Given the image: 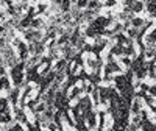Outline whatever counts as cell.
Listing matches in <instances>:
<instances>
[{"label":"cell","mask_w":156,"mask_h":131,"mask_svg":"<svg viewBox=\"0 0 156 131\" xmlns=\"http://www.w3.org/2000/svg\"><path fill=\"white\" fill-rule=\"evenodd\" d=\"M23 39L27 44H34V42H42V39L45 36V33L42 30H33V28H27L23 33Z\"/></svg>","instance_id":"obj_1"},{"label":"cell","mask_w":156,"mask_h":131,"mask_svg":"<svg viewBox=\"0 0 156 131\" xmlns=\"http://www.w3.org/2000/svg\"><path fill=\"white\" fill-rule=\"evenodd\" d=\"M111 94H112V86H98V98H100V104L108 108L109 100H111Z\"/></svg>","instance_id":"obj_2"},{"label":"cell","mask_w":156,"mask_h":131,"mask_svg":"<svg viewBox=\"0 0 156 131\" xmlns=\"http://www.w3.org/2000/svg\"><path fill=\"white\" fill-rule=\"evenodd\" d=\"M6 97H8L9 103H11V106H19V101H20V97H22V89L12 86L8 90V95Z\"/></svg>","instance_id":"obj_3"},{"label":"cell","mask_w":156,"mask_h":131,"mask_svg":"<svg viewBox=\"0 0 156 131\" xmlns=\"http://www.w3.org/2000/svg\"><path fill=\"white\" fill-rule=\"evenodd\" d=\"M97 117H98V114H97L94 109H90V111H87V112H86L84 119H86V125H87V128H89V129H95V128L98 126V120H97Z\"/></svg>","instance_id":"obj_4"},{"label":"cell","mask_w":156,"mask_h":131,"mask_svg":"<svg viewBox=\"0 0 156 131\" xmlns=\"http://www.w3.org/2000/svg\"><path fill=\"white\" fill-rule=\"evenodd\" d=\"M30 28L45 31V28H47V20H45L44 17H41V16H36V17L31 20V27H30Z\"/></svg>","instance_id":"obj_5"},{"label":"cell","mask_w":156,"mask_h":131,"mask_svg":"<svg viewBox=\"0 0 156 131\" xmlns=\"http://www.w3.org/2000/svg\"><path fill=\"white\" fill-rule=\"evenodd\" d=\"M101 8H103V2H101V0H89V3H87V9L94 11L95 14H100Z\"/></svg>","instance_id":"obj_6"},{"label":"cell","mask_w":156,"mask_h":131,"mask_svg":"<svg viewBox=\"0 0 156 131\" xmlns=\"http://www.w3.org/2000/svg\"><path fill=\"white\" fill-rule=\"evenodd\" d=\"M139 131H154V122L150 120V119L142 120V123L139 126Z\"/></svg>","instance_id":"obj_7"},{"label":"cell","mask_w":156,"mask_h":131,"mask_svg":"<svg viewBox=\"0 0 156 131\" xmlns=\"http://www.w3.org/2000/svg\"><path fill=\"white\" fill-rule=\"evenodd\" d=\"M0 89L5 90V92H8V90L11 89V80H9V76H8V75L0 76Z\"/></svg>","instance_id":"obj_8"},{"label":"cell","mask_w":156,"mask_h":131,"mask_svg":"<svg viewBox=\"0 0 156 131\" xmlns=\"http://www.w3.org/2000/svg\"><path fill=\"white\" fill-rule=\"evenodd\" d=\"M109 53H111L112 56L122 58V56H123V47L119 45V44H112V45H111V50H109Z\"/></svg>","instance_id":"obj_9"},{"label":"cell","mask_w":156,"mask_h":131,"mask_svg":"<svg viewBox=\"0 0 156 131\" xmlns=\"http://www.w3.org/2000/svg\"><path fill=\"white\" fill-rule=\"evenodd\" d=\"M9 106H11V103H9L8 97L0 95V111H3V112H11Z\"/></svg>","instance_id":"obj_10"},{"label":"cell","mask_w":156,"mask_h":131,"mask_svg":"<svg viewBox=\"0 0 156 131\" xmlns=\"http://www.w3.org/2000/svg\"><path fill=\"white\" fill-rule=\"evenodd\" d=\"M131 9H133L134 14H139V12L145 11V3L142 2V0H136V2L133 3V6H131Z\"/></svg>","instance_id":"obj_11"},{"label":"cell","mask_w":156,"mask_h":131,"mask_svg":"<svg viewBox=\"0 0 156 131\" xmlns=\"http://www.w3.org/2000/svg\"><path fill=\"white\" fill-rule=\"evenodd\" d=\"M145 11L148 12L150 19H156V3H147L145 5Z\"/></svg>","instance_id":"obj_12"},{"label":"cell","mask_w":156,"mask_h":131,"mask_svg":"<svg viewBox=\"0 0 156 131\" xmlns=\"http://www.w3.org/2000/svg\"><path fill=\"white\" fill-rule=\"evenodd\" d=\"M144 22H145V19L137 17V16H134L131 20H129V23H131V27H134V28H140L142 25H144Z\"/></svg>","instance_id":"obj_13"},{"label":"cell","mask_w":156,"mask_h":131,"mask_svg":"<svg viewBox=\"0 0 156 131\" xmlns=\"http://www.w3.org/2000/svg\"><path fill=\"white\" fill-rule=\"evenodd\" d=\"M25 14H27L28 17H31V19H34V17L37 16V9H36V6H28L27 11H25Z\"/></svg>","instance_id":"obj_14"},{"label":"cell","mask_w":156,"mask_h":131,"mask_svg":"<svg viewBox=\"0 0 156 131\" xmlns=\"http://www.w3.org/2000/svg\"><path fill=\"white\" fill-rule=\"evenodd\" d=\"M47 128H48V131H59V126H58V123L55 120H50L48 125H47Z\"/></svg>","instance_id":"obj_15"},{"label":"cell","mask_w":156,"mask_h":131,"mask_svg":"<svg viewBox=\"0 0 156 131\" xmlns=\"http://www.w3.org/2000/svg\"><path fill=\"white\" fill-rule=\"evenodd\" d=\"M36 9H37V14H44V12L48 9V5H45V3H39V5L36 6Z\"/></svg>","instance_id":"obj_16"},{"label":"cell","mask_w":156,"mask_h":131,"mask_svg":"<svg viewBox=\"0 0 156 131\" xmlns=\"http://www.w3.org/2000/svg\"><path fill=\"white\" fill-rule=\"evenodd\" d=\"M147 94L156 98V83H154V84H150V86H148V90H147Z\"/></svg>","instance_id":"obj_17"},{"label":"cell","mask_w":156,"mask_h":131,"mask_svg":"<svg viewBox=\"0 0 156 131\" xmlns=\"http://www.w3.org/2000/svg\"><path fill=\"white\" fill-rule=\"evenodd\" d=\"M115 5H117V0H105V2H103V6L105 8H112Z\"/></svg>","instance_id":"obj_18"},{"label":"cell","mask_w":156,"mask_h":131,"mask_svg":"<svg viewBox=\"0 0 156 131\" xmlns=\"http://www.w3.org/2000/svg\"><path fill=\"white\" fill-rule=\"evenodd\" d=\"M134 2H136V0H123V6L125 8H131Z\"/></svg>","instance_id":"obj_19"},{"label":"cell","mask_w":156,"mask_h":131,"mask_svg":"<svg viewBox=\"0 0 156 131\" xmlns=\"http://www.w3.org/2000/svg\"><path fill=\"white\" fill-rule=\"evenodd\" d=\"M5 75H6V67L2 66V67H0V76H5Z\"/></svg>","instance_id":"obj_20"},{"label":"cell","mask_w":156,"mask_h":131,"mask_svg":"<svg viewBox=\"0 0 156 131\" xmlns=\"http://www.w3.org/2000/svg\"><path fill=\"white\" fill-rule=\"evenodd\" d=\"M2 66H5V67H6V59L0 55V67H2Z\"/></svg>","instance_id":"obj_21"},{"label":"cell","mask_w":156,"mask_h":131,"mask_svg":"<svg viewBox=\"0 0 156 131\" xmlns=\"http://www.w3.org/2000/svg\"><path fill=\"white\" fill-rule=\"evenodd\" d=\"M106 131H112V128H108V129H106Z\"/></svg>","instance_id":"obj_22"}]
</instances>
